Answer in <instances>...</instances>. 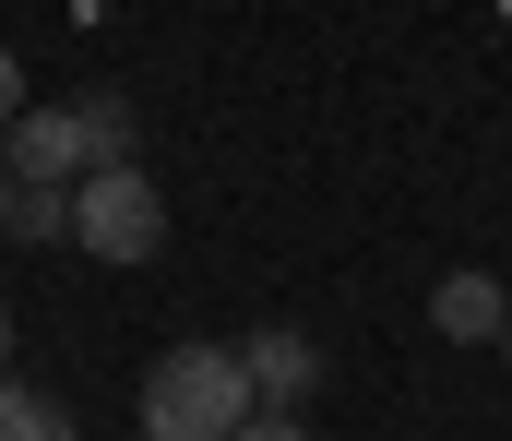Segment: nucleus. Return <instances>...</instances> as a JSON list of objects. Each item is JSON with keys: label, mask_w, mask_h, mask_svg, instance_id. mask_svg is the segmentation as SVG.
Returning <instances> with one entry per match:
<instances>
[{"label": "nucleus", "mask_w": 512, "mask_h": 441, "mask_svg": "<svg viewBox=\"0 0 512 441\" xmlns=\"http://www.w3.org/2000/svg\"><path fill=\"white\" fill-rule=\"evenodd\" d=\"M251 406L262 394L239 370V346H167L143 370V441H239Z\"/></svg>", "instance_id": "f257e3e1"}, {"label": "nucleus", "mask_w": 512, "mask_h": 441, "mask_svg": "<svg viewBox=\"0 0 512 441\" xmlns=\"http://www.w3.org/2000/svg\"><path fill=\"white\" fill-rule=\"evenodd\" d=\"M72 251H96V263H155L167 251V191L131 155L96 167V179H72Z\"/></svg>", "instance_id": "f03ea898"}, {"label": "nucleus", "mask_w": 512, "mask_h": 441, "mask_svg": "<svg viewBox=\"0 0 512 441\" xmlns=\"http://www.w3.org/2000/svg\"><path fill=\"white\" fill-rule=\"evenodd\" d=\"M0 167H12V179H48V191L96 179V144H84V108H24V120L0 132Z\"/></svg>", "instance_id": "7ed1b4c3"}, {"label": "nucleus", "mask_w": 512, "mask_h": 441, "mask_svg": "<svg viewBox=\"0 0 512 441\" xmlns=\"http://www.w3.org/2000/svg\"><path fill=\"white\" fill-rule=\"evenodd\" d=\"M429 334H441V346H501V334H512L501 275H477V263H465V275H441V287H429Z\"/></svg>", "instance_id": "20e7f679"}, {"label": "nucleus", "mask_w": 512, "mask_h": 441, "mask_svg": "<svg viewBox=\"0 0 512 441\" xmlns=\"http://www.w3.org/2000/svg\"><path fill=\"white\" fill-rule=\"evenodd\" d=\"M239 370H251V394H262V406H298V394L322 382V346H310L298 322H262L251 346H239Z\"/></svg>", "instance_id": "39448f33"}, {"label": "nucleus", "mask_w": 512, "mask_h": 441, "mask_svg": "<svg viewBox=\"0 0 512 441\" xmlns=\"http://www.w3.org/2000/svg\"><path fill=\"white\" fill-rule=\"evenodd\" d=\"M0 441H84V418H72L60 394H36V382L0 370Z\"/></svg>", "instance_id": "423d86ee"}, {"label": "nucleus", "mask_w": 512, "mask_h": 441, "mask_svg": "<svg viewBox=\"0 0 512 441\" xmlns=\"http://www.w3.org/2000/svg\"><path fill=\"white\" fill-rule=\"evenodd\" d=\"M12 239H72V191H48V179H12Z\"/></svg>", "instance_id": "0eeeda50"}, {"label": "nucleus", "mask_w": 512, "mask_h": 441, "mask_svg": "<svg viewBox=\"0 0 512 441\" xmlns=\"http://www.w3.org/2000/svg\"><path fill=\"white\" fill-rule=\"evenodd\" d=\"M84 144H96V167H120L131 155V96H84Z\"/></svg>", "instance_id": "6e6552de"}, {"label": "nucleus", "mask_w": 512, "mask_h": 441, "mask_svg": "<svg viewBox=\"0 0 512 441\" xmlns=\"http://www.w3.org/2000/svg\"><path fill=\"white\" fill-rule=\"evenodd\" d=\"M239 441H310V430H298V406H251V430H239Z\"/></svg>", "instance_id": "1a4fd4ad"}, {"label": "nucleus", "mask_w": 512, "mask_h": 441, "mask_svg": "<svg viewBox=\"0 0 512 441\" xmlns=\"http://www.w3.org/2000/svg\"><path fill=\"white\" fill-rule=\"evenodd\" d=\"M12 120H24V60L0 48V132H12Z\"/></svg>", "instance_id": "9d476101"}, {"label": "nucleus", "mask_w": 512, "mask_h": 441, "mask_svg": "<svg viewBox=\"0 0 512 441\" xmlns=\"http://www.w3.org/2000/svg\"><path fill=\"white\" fill-rule=\"evenodd\" d=\"M0 370H12V298H0Z\"/></svg>", "instance_id": "9b49d317"}, {"label": "nucleus", "mask_w": 512, "mask_h": 441, "mask_svg": "<svg viewBox=\"0 0 512 441\" xmlns=\"http://www.w3.org/2000/svg\"><path fill=\"white\" fill-rule=\"evenodd\" d=\"M0 227H12V167H0Z\"/></svg>", "instance_id": "f8f14e48"}, {"label": "nucleus", "mask_w": 512, "mask_h": 441, "mask_svg": "<svg viewBox=\"0 0 512 441\" xmlns=\"http://www.w3.org/2000/svg\"><path fill=\"white\" fill-rule=\"evenodd\" d=\"M501 346H512V334H501Z\"/></svg>", "instance_id": "ddd939ff"}]
</instances>
